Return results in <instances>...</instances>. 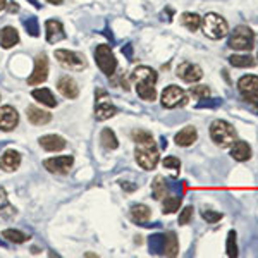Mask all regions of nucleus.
I'll list each match as a JSON object with an SVG mask.
<instances>
[{"instance_id":"f257e3e1","label":"nucleus","mask_w":258,"mask_h":258,"mask_svg":"<svg viewBox=\"0 0 258 258\" xmlns=\"http://www.w3.org/2000/svg\"><path fill=\"white\" fill-rule=\"evenodd\" d=\"M159 80L157 76V71L147 66H140L131 73V81L135 83L136 91L141 97V100H147V102H153L157 98V90L155 83Z\"/></svg>"},{"instance_id":"f03ea898","label":"nucleus","mask_w":258,"mask_h":258,"mask_svg":"<svg viewBox=\"0 0 258 258\" xmlns=\"http://www.w3.org/2000/svg\"><path fill=\"white\" fill-rule=\"evenodd\" d=\"M210 136L217 147L227 148L236 141V129L227 120L217 119L210 124Z\"/></svg>"},{"instance_id":"7ed1b4c3","label":"nucleus","mask_w":258,"mask_h":258,"mask_svg":"<svg viewBox=\"0 0 258 258\" xmlns=\"http://www.w3.org/2000/svg\"><path fill=\"white\" fill-rule=\"evenodd\" d=\"M202 30L210 40H220L227 35L229 26L222 16L215 14V12H209L205 18H202Z\"/></svg>"},{"instance_id":"20e7f679","label":"nucleus","mask_w":258,"mask_h":258,"mask_svg":"<svg viewBox=\"0 0 258 258\" xmlns=\"http://www.w3.org/2000/svg\"><path fill=\"white\" fill-rule=\"evenodd\" d=\"M135 159L138 162V165L145 170H153L157 167L160 160L159 150L155 147V141H150V143H140L136 147Z\"/></svg>"},{"instance_id":"39448f33","label":"nucleus","mask_w":258,"mask_h":258,"mask_svg":"<svg viewBox=\"0 0 258 258\" xmlns=\"http://www.w3.org/2000/svg\"><path fill=\"white\" fill-rule=\"evenodd\" d=\"M227 47L232 50H238V52H249L255 47V33L249 30L248 26H238L229 36Z\"/></svg>"},{"instance_id":"423d86ee","label":"nucleus","mask_w":258,"mask_h":258,"mask_svg":"<svg viewBox=\"0 0 258 258\" xmlns=\"http://www.w3.org/2000/svg\"><path fill=\"white\" fill-rule=\"evenodd\" d=\"M95 60H97V66L105 76H112L117 69V59L112 53L109 45H98L95 48Z\"/></svg>"},{"instance_id":"0eeeda50","label":"nucleus","mask_w":258,"mask_h":258,"mask_svg":"<svg viewBox=\"0 0 258 258\" xmlns=\"http://www.w3.org/2000/svg\"><path fill=\"white\" fill-rule=\"evenodd\" d=\"M160 103H162V107H165V109L182 107L188 103V95H186V91L182 88H179L176 85H170L162 91Z\"/></svg>"},{"instance_id":"6e6552de","label":"nucleus","mask_w":258,"mask_h":258,"mask_svg":"<svg viewBox=\"0 0 258 258\" xmlns=\"http://www.w3.org/2000/svg\"><path fill=\"white\" fill-rule=\"evenodd\" d=\"M55 59L59 60L60 66H64L66 69H71V71H83L86 68V60H85V55L78 52H73V50H55Z\"/></svg>"},{"instance_id":"1a4fd4ad","label":"nucleus","mask_w":258,"mask_h":258,"mask_svg":"<svg viewBox=\"0 0 258 258\" xmlns=\"http://www.w3.org/2000/svg\"><path fill=\"white\" fill-rule=\"evenodd\" d=\"M117 114V109L109 102L107 91L98 90L97 91V105H95V119L97 120H107Z\"/></svg>"},{"instance_id":"9d476101","label":"nucleus","mask_w":258,"mask_h":258,"mask_svg":"<svg viewBox=\"0 0 258 258\" xmlns=\"http://www.w3.org/2000/svg\"><path fill=\"white\" fill-rule=\"evenodd\" d=\"M48 78V59L45 53H38L35 57V69H33L31 76L28 78V85L35 86L45 83Z\"/></svg>"},{"instance_id":"9b49d317","label":"nucleus","mask_w":258,"mask_h":258,"mask_svg":"<svg viewBox=\"0 0 258 258\" xmlns=\"http://www.w3.org/2000/svg\"><path fill=\"white\" fill-rule=\"evenodd\" d=\"M74 159L71 155L64 157H53V159L43 160V167L52 174H68L69 169L73 167Z\"/></svg>"},{"instance_id":"f8f14e48","label":"nucleus","mask_w":258,"mask_h":258,"mask_svg":"<svg viewBox=\"0 0 258 258\" xmlns=\"http://www.w3.org/2000/svg\"><path fill=\"white\" fill-rule=\"evenodd\" d=\"M19 124V114L14 107L4 105L0 107V131L9 133L12 129H16Z\"/></svg>"},{"instance_id":"ddd939ff","label":"nucleus","mask_w":258,"mask_h":258,"mask_svg":"<svg viewBox=\"0 0 258 258\" xmlns=\"http://www.w3.org/2000/svg\"><path fill=\"white\" fill-rule=\"evenodd\" d=\"M176 74L186 83H197L203 78L202 68H200L198 64H193V62H182V64L177 68Z\"/></svg>"},{"instance_id":"4468645a","label":"nucleus","mask_w":258,"mask_h":258,"mask_svg":"<svg viewBox=\"0 0 258 258\" xmlns=\"http://www.w3.org/2000/svg\"><path fill=\"white\" fill-rule=\"evenodd\" d=\"M45 30H47L48 43H57V41H60V40H66V36H68L62 23L57 19H48L47 23H45Z\"/></svg>"},{"instance_id":"2eb2a0df","label":"nucleus","mask_w":258,"mask_h":258,"mask_svg":"<svg viewBox=\"0 0 258 258\" xmlns=\"http://www.w3.org/2000/svg\"><path fill=\"white\" fill-rule=\"evenodd\" d=\"M21 165V153L16 150H7L2 157H0V169L6 172H14Z\"/></svg>"},{"instance_id":"dca6fc26","label":"nucleus","mask_w":258,"mask_h":258,"mask_svg":"<svg viewBox=\"0 0 258 258\" xmlns=\"http://www.w3.org/2000/svg\"><path fill=\"white\" fill-rule=\"evenodd\" d=\"M57 90H59L62 97H66V98H78V95H80V86H78V83L69 76L60 78L59 83H57Z\"/></svg>"},{"instance_id":"f3484780","label":"nucleus","mask_w":258,"mask_h":258,"mask_svg":"<svg viewBox=\"0 0 258 258\" xmlns=\"http://www.w3.org/2000/svg\"><path fill=\"white\" fill-rule=\"evenodd\" d=\"M38 141H40V147L43 150H47V152H60V150H64L66 145H68L66 140L59 135H45V136H41Z\"/></svg>"},{"instance_id":"a211bd4d","label":"nucleus","mask_w":258,"mask_h":258,"mask_svg":"<svg viewBox=\"0 0 258 258\" xmlns=\"http://www.w3.org/2000/svg\"><path fill=\"white\" fill-rule=\"evenodd\" d=\"M26 117L28 120L33 124V126H43V124H48L52 120V115L47 110H41L38 107L30 105L26 109Z\"/></svg>"},{"instance_id":"6ab92c4d","label":"nucleus","mask_w":258,"mask_h":258,"mask_svg":"<svg viewBox=\"0 0 258 258\" xmlns=\"http://www.w3.org/2000/svg\"><path fill=\"white\" fill-rule=\"evenodd\" d=\"M197 140H198V133L193 126H186L184 129H181L176 135V138H174L177 147H191Z\"/></svg>"},{"instance_id":"aec40b11","label":"nucleus","mask_w":258,"mask_h":258,"mask_svg":"<svg viewBox=\"0 0 258 258\" xmlns=\"http://www.w3.org/2000/svg\"><path fill=\"white\" fill-rule=\"evenodd\" d=\"M16 215H18V209L14 205H11L6 189L0 188V217L6 220H12L16 219Z\"/></svg>"},{"instance_id":"412c9836","label":"nucleus","mask_w":258,"mask_h":258,"mask_svg":"<svg viewBox=\"0 0 258 258\" xmlns=\"http://www.w3.org/2000/svg\"><path fill=\"white\" fill-rule=\"evenodd\" d=\"M18 43H19V33L16 28L6 26L0 31V45H2V48H12Z\"/></svg>"},{"instance_id":"4be33fe9","label":"nucleus","mask_w":258,"mask_h":258,"mask_svg":"<svg viewBox=\"0 0 258 258\" xmlns=\"http://www.w3.org/2000/svg\"><path fill=\"white\" fill-rule=\"evenodd\" d=\"M231 157L238 162H246L251 157V148L246 141H234L231 148Z\"/></svg>"},{"instance_id":"5701e85b","label":"nucleus","mask_w":258,"mask_h":258,"mask_svg":"<svg viewBox=\"0 0 258 258\" xmlns=\"http://www.w3.org/2000/svg\"><path fill=\"white\" fill-rule=\"evenodd\" d=\"M31 97L36 100V102H40L41 105H47L50 109H53V107H57V100L53 97V93L50 91L48 88H38V90H33L31 91Z\"/></svg>"},{"instance_id":"b1692460","label":"nucleus","mask_w":258,"mask_h":258,"mask_svg":"<svg viewBox=\"0 0 258 258\" xmlns=\"http://www.w3.org/2000/svg\"><path fill=\"white\" fill-rule=\"evenodd\" d=\"M162 255L170 256V258L179 255V243H177V236H176V232L169 231L167 234H165L164 251H162Z\"/></svg>"},{"instance_id":"393cba45","label":"nucleus","mask_w":258,"mask_h":258,"mask_svg":"<svg viewBox=\"0 0 258 258\" xmlns=\"http://www.w3.org/2000/svg\"><path fill=\"white\" fill-rule=\"evenodd\" d=\"M238 90L241 95H248V93H255L258 91V76H243L241 80L238 81Z\"/></svg>"},{"instance_id":"a878e982","label":"nucleus","mask_w":258,"mask_h":258,"mask_svg":"<svg viewBox=\"0 0 258 258\" xmlns=\"http://www.w3.org/2000/svg\"><path fill=\"white\" fill-rule=\"evenodd\" d=\"M181 24L188 31H197L198 28H202V18L197 12H184L181 14Z\"/></svg>"},{"instance_id":"bb28decb","label":"nucleus","mask_w":258,"mask_h":258,"mask_svg":"<svg viewBox=\"0 0 258 258\" xmlns=\"http://www.w3.org/2000/svg\"><path fill=\"white\" fill-rule=\"evenodd\" d=\"M100 143L105 150H115L119 147V141H117V136L112 129L105 127L102 133H100Z\"/></svg>"},{"instance_id":"cd10ccee","label":"nucleus","mask_w":258,"mask_h":258,"mask_svg":"<svg viewBox=\"0 0 258 258\" xmlns=\"http://www.w3.org/2000/svg\"><path fill=\"white\" fill-rule=\"evenodd\" d=\"M167 191H169V186H167V181H165L162 176H157L153 179L152 182V193H153V198L155 200H164L167 197Z\"/></svg>"},{"instance_id":"c85d7f7f","label":"nucleus","mask_w":258,"mask_h":258,"mask_svg":"<svg viewBox=\"0 0 258 258\" xmlns=\"http://www.w3.org/2000/svg\"><path fill=\"white\" fill-rule=\"evenodd\" d=\"M150 215H152V210H150L147 205H143V203H138V205L131 207V219L135 220V222H147L150 219Z\"/></svg>"},{"instance_id":"c756f323","label":"nucleus","mask_w":258,"mask_h":258,"mask_svg":"<svg viewBox=\"0 0 258 258\" xmlns=\"http://www.w3.org/2000/svg\"><path fill=\"white\" fill-rule=\"evenodd\" d=\"M2 238L7 239L9 243L23 244V243H26V241L30 239V236L18 231V229H6V231H2Z\"/></svg>"},{"instance_id":"7c9ffc66","label":"nucleus","mask_w":258,"mask_h":258,"mask_svg":"<svg viewBox=\"0 0 258 258\" xmlns=\"http://www.w3.org/2000/svg\"><path fill=\"white\" fill-rule=\"evenodd\" d=\"M181 202H182V197H179V195H174V197H165L164 203H162V212H164V214H174L176 210H179Z\"/></svg>"},{"instance_id":"2f4dec72","label":"nucleus","mask_w":258,"mask_h":258,"mask_svg":"<svg viewBox=\"0 0 258 258\" xmlns=\"http://www.w3.org/2000/svg\"><path fill=\"white\" fill-rule=\"evenodd\" d=\"M164 241H165V234L150 236V239H148L150 253H152V255H162V251H164Z\"/></svg>"},{"instance_id":"473e14b6","label":"nucleus","mask_w":258,"mask_h":258,"mask_svg":"<svg viewBox=\"0 0 258 258\" xmlns=\"http://www.w3.org/2000/svg\"><path fill=\"white\" fill-rule=\"evenodd\" d=\"M229 64L234 68H253L255 59L251 55H231L229 57Z\"/></svg>"},{"instance_id":"72a5a7b5","label":"nucleus","mask_w":258,"mask_h":258,"mask_svg":"<svg viewBox=\"0 0 258 258\" xmlns=\"http://www.w3.org/2000/svg\"><path fill=\"white\" fill-rule=\"evenodd\" d=\"M23 26L26 28V33L30 36H38L40 35V26H38V19L35 18V16H31V18L28 19H23Z\"/></svg>"},{"instance_id":"f704fd0d","label":"nucleus","mask_w":258,"mask_h":258,"mask_svg":"<svg viewBox=\"0 0 258 258\" xmlns=\"http://www.w3.org/2000/svg\"><path fill=\"white\" fill-rule=\"evenodd\" d=\"M226 251H227V256H231V258L238 256V244H236V232L234 231H229V234H227Z\"/></svg>"},{"instance_id":"c9c22d12","label":"nucleus","mask_w":258,"mask_h":258,"mask_svg":"<svg viewBox=\"0 0 258 258\" xmlns=\"http://www.w3.org/2000/svg\"><path fill=\"white\" fill-rule=\"evenodd\" d=\"M131 138H133V141H135L136 145L150 143V141H153V136L150 135L148 131H143V129H135V131L131 133Z\"/></svg>"},{"instance_id":"e433bc0d","label":"nucleus","mask_w":258,"mask_h":258,"mask_svg":"<svg viewBox=\"0 0 258 258\" xmlns=\"http://www.w3.org/2000/svg\"><path fill=\"white\" fill-rule=\"evenodd\" d=\"M189 93L193 95L195 98L202 100V98H207L210 95V88L209 86H203V85H198V86H191Z\"/></svg>"},{"instance_id":"4c0bfd02","label":"nucleus","mask_w":258,"mask_h":258,"mask_svg":"<svg viewBox=\"0 0 258 258\" xmlns=\"http://www.w3.org/2000/svg\"><path fill=\"white\" fill-rule=\"evenodd\" d=\"M193 207H184V209L181 210V214H179V226H186V224H189V220L193 219Z\"/></svg>"},{"instance_id":"58836bf2","label":"nucleus","mask_w":258,"mask_h":258,"mask_svg":"<svg viewBox=\"0 0 258 258\" xmlns=\"http://www.w3.org/2000/svg\"><path fill=\"white\" fill-rule=\"evenodd\" d=\"M202 219L207 220V224H215L222 219V214L214 212V210H202Z\"/></svg>"},{"instance_id":"ea45409f","label":"nucleus","mask_w":258,"mask_h":258,"mask_svg":"<svg viewBox=\"0 0 258 258\" xmlns=\"http://www.w3.org/2000/svg\"><path fill=\"white\" fill-rule=\"evenodd\" d=\"M220 103H222V100H220V98H214V100L202 98V100L198 102V105H197V107H198V109H205V107H207V109H212V107H219Z\"/></svg>"},{"instance_id":"a19ab883","label":"nucleus","mask_w":258,"mask_h":258,"mask_svg":"<svg viewBox=\"0 0 258 258\" xmlns=\"http://www.w3.org/2000/svg\"><path fill=\"white\" fill-rule=\"evenodd\" d=\"M164 167L165 169H181V162H179V159H176V157H167V159H164Z\"/></svg>"},{"instance_id":"79ce46f5","label":"nucleus","mask_w":258,"mask_h":258,"mask_svg":"<svg viewBox=\"0 0 258 258\" xmlns=\"http://www.w3.org/2000/svg\"><path fill=\"white\" fill-rule=\"evenodd\" d=\"M243 98L246 100L248 103H251L253 107H256V109H258V91H255V93H248V95H243Z\"/></svg>"},{"instance_id":"37998d69","label":"nucleus","mask_w":258,"mask_h":258,"mask_svg":"<svg viewBox=\"0 0 258 258\" xmlns=\"http://www.w3.org/2000/svg\"><path fill=\"white\" fill-rule=\"evenodd\" d=\"M122 53L127 57L129 60H133V45H126V47L122 48Z\"/></svg>"},{"instance_id":"c03bdc74","label":"nucleus","mask_w":258,"mask_h":258,"mask_svg":"<svg viewBox=\"0 0 258 258\" xmlns=\"http://www.w3.org/2000/svg\"><path fill=\"white\" fill-rule=\"evenodd\" d=\"M120 186H122L126 191H135L136 189V184H129V182H120Z\"/></svg>"},{"instance_id":"a18cd8bd","label":"nucleus","mask_w":258,"mask_h":258,"mask_svg":"<svg viewBox=\"0 0 258 258\" xmlns=\"http://www.w3.org/2000/svg\"><path fill=\"white\" fill-rule=\"evenodd\" d=\"M9 11H11V12H18V11H19V6H18L16 2H12V6L9 7Z\"/></svg>"},{"instance_id":"49530a36","label":"nucleus","mask_w":258,"mask_h":258,"mask_svg":"<svg viewBox=\"0 0 258 258\" xmlns=\"http://www.w3.org/2000/svg\"><path fill=\"white\" fill-rule=\"evenodd\" d=\"M48 4H53V6H59V4H62L64 0H47Z\"/></svg>"},{"instance_id":"de8ad7c7","label":"nucleus","mask_w":258,"mask_h":258,"mask_svg":"<svg viewBox=\"0 0 258 258\" xmlns=\"http://www.w3.org/2000/svg\"><path fill=\"white\" fill-rule=\"evenodd\" d=\"M7 7V2L6 0H0V11H4Z\"/></svg>"},{"instance_id":"09e8293b","label":"nucleus","mask_w":258,"mask_h":258,"mask_svg":"<svg viewBox=\"0 0 258 258\" xmlns=\"http://www.w3.org/2000/svg\"><path fill=\"white\" fill-rule=\"evenodd\" d=\"M30 4H33V6H35L36 7V9H40V4H38V0H30Z\"/></svg>"},{"instance_id":"8fccbe9b","label":"nucleus","mask_w":258,"mask_h":258,"mask_svg":"<svg viewBox=\"0 0 258 258\" xmlns=\"http://www.w3.org/2000/svg\"><path fill=\"white\" fill-rule=\"evenodd\" d=\"M162 148H167V140L162 138Z\"/></svg>"}]
</instances>
